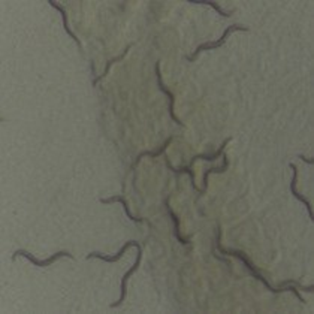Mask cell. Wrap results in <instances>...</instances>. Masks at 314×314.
<instances>
[{
  "label": "cell",
  "instance_id": "6da1fadb",
  "mask_svg": "<svg viewBox=\"0 0 314 314\" xmlns=\"http://www.w3.org/2000/svg\"><path fill=\"white\" fill-rule=\"evenodd\" d=\"M220 236H221V231H220V226H217V247H218V250H220V253L221 255H224V256H235V257H238V259H241V262L245 265V268L249 269L250 271V274L256 278V280H259L269 292H273V294H281V292H292V294H295V296L299 299V301H302V302H305L304 299H302V296H301V294L298 292V289L294 286V284H286V286H283V287H280V289H274L271 284L268 283V280L265 278V277H262V274L257 271V268L247 259V256L242 253V252H239V250H232V249H229V250H226V249H223L221 247V244H220Z\"/></svg>",
  "mask_w": 314,
  "mask_h": 314
},
{
  "label": "cell",
  "instance_id": "7a4b0ae2",
  "mask_svg": "<svg viewBox=\"0 0 314 314\" xmlns=\"http://www.w3.org/2000/svg\"><path fill=\"white\" fill-rule=\"evenodd\" d=\"M249 30V27H245V26H239V24H232L229 27H226V30L223 32L221 38L218 40H214V42H207V43H200L199 47L193 51L192 56H187V60L189 61H195L197 59V56L202 53V51H208V50H216V48H220L224 45V42H226V39L234 33V32H247Z\"/></svg>",
  "mask_w": 314,
  "mask_h": 314
},
{
  "label": "cell",
  "instance_id": "3957f363",
  "mask_svg": "<svg viewBox=\"0 0 314 314\" xmlns=\"http://www.w3.org/2000/svg\"><path fill=\"white\" fill-rule=\"evenodd\" d=\"M18 256H24L26 259H29L35 266H40V268H45V266H50V265H53L56 260H59L60 257H69V259H74V255L72 253H69V252H66V250H61V252H57V253H54L53 256H50L48 259H43V260H39V259H36L33 255H30L29 252H26V250H17L14 255H12V260H15Z\"/></svg>",
  "mask_w": 314,
  "mask_h": 314
},
{
  "label": "cell",
  "instance_id": "277c9868",
  "mask_svg": "<svg viewBox=\"0 0 314 314\" xmlns=\"http://www.w3.org/2000/svg\"><path fill=\"white\" fill-rule=\"evenodd\" d=\"M135 247H137V250H138V256H137V260H135V263H133V266L129 269V271L124 274V277L121 278V295H120V299L117 301V302H114V304H111V308H116V307H118V305H121L123 304V301H124V298H126V284H127V280H129V277L133 274V273H137L138 271V268H139V263H141V259H142V249H141V245H139V242H137L135 244Z\"/></svg>",
  "mask_w": 314,
  "mask_h": 314
},
{
  "label": "cell",
  "instance_id": "5b68a950",
  "mask_svg": "<svg viewBox=\"0 0 314 314\" xmlns=\"http://www.w3.org/2000/svg\"><path fill=\"white\" fill-rule=\"evenodd\" d=\"M156 77H157V84H159V88L162 90V92L168 96V99H169V116H171V118L177 123V124H179V126H183L184 127V123L179 120V118H177L175 117V114H174V103H175V98H174V93L171 92V90H168L166 87H165V84H163V81H162V74H160V61H157L156 63Z\"/></svg>",
  "mask_w": 314,
  "mask_h": 314
},
{
  "label": "cell",
  "instance_id": "8992f818",
  "mask_svg": "<svg viewBox=\"0 0 314 314\" xmlns=\"http://www.w3.org/2000/svg\"><path fill=\"white\" fill-rule=\"evenodd\" d=\"M290 168L294 169V177H292V181H290V192H292V195H294L298 200H301L302 204L305 205V208H307V211H308V214H310V218L314 221V214H313V208H311V205H310V200L305 197V196H302L298 190H296V181H298V169H296V166L294 165V163H290Z\"/></svg>",
  "mask_w": 314,
  "mask_h": 314
},
{
  "label": "cell",
  "instance_id": "52a82bcc",
  "mask_svg": "<svg viewBox=\"0 0 314 314\" xmlns=\"http://www.w3.org/2000/svg\"><path fill=\"white\" fill-rule=\"evenodd\" d=\"M135 244H137V241H127V242L121 247V249H120V252H118L117 255H114V256H105V255H102V253L93 252V253H88V255H87V259H93V257H96V259H100V260H103V262L114 263V262H118V260L123 257V255L130 249L132 245L135 247Z\"/></svg>",
  "mask_w": 314,
  "mask_h": 314
},
{
  "label": "cell",
  "instance_id": "ba28073f",
  "mask_svg": "<svg viewBox=\"0 0 314 314\" xmlns=\"http://www.w3.org/2000/svg\"><path fill=\"white\" fill-rule=\"evenodd\" d=\"M165 207H166V211H168L169 217H171L172 221H174V235H175V238H177L179 242H181L183 245L190 244L189 238H184V236H181V234H179V218H178V216L172 211V208H171V205H169V197L165 199Z\"/></svg>",
  "mask_w": 314,
  "mask_h": 314
},
{
  "label": "cell",
  "instance_id": "9c48e42d",
  "mask_svg": "<svg viewBox=\"0 0 314 314\" xmlns=\"http://www.w3.org/2000/svg\"><path fill=\"white\" fill-rule=\"evenodd\" d=\"M48 3H50V6L56 8V9H57V11L60 12V15H61V20H63V27H64L66 33H67V35H69V36H71V38H72V39H74V40H75L77 43H78V47H81V42H79V39H78V38L75 36V33H74V32H72V30L69 29V20H67V14H66V9H64V8H63L61 5H59L57 2H54V0H50V2H48Z\"/></svg>",
  "mask_w": 314,
  "mask_h": 314
},
{
  "label": "cell",
  "instance_id": "30bf717a",
  "mask_svg": "<svg viewBox=\"0 0 314 314\" xmlns=\"http://www.w3.org/2000/svg\"><path fill=\"white\" fill-rule=\"evenodd\" d=\"M221 157H223V165L221 166H218V168H210L208 171H205V174H204V179H202V183H204V193L207 192V189H208V177L211 175V174H223V172H226L228 169H229V159H228V154H221Z\"/></svg>",
  "mask_w": 314,
  "mask_h": 314
},
{
  "label": "cell",
  "instance_id": "8fae6325",
  "mask_svg": "<svg viewBox=\"0 0 314 314\" xmlns=\"http://www.w3.org/2000/svg\"><path fill=\"white\" fill-rule=\"evenodd\" d=\"M100 202H102V204H112V202H120V204L123 205V208H124V211H126V216H127L129 220H132V221H135V223H142V221H145V220L141 218V217H133V216H132V213H130V210H129V205H127V202H126V199H124L123 196H112V197H108V199H100Z\"/></svg>",
  "mask_w": 314,
  "mask_h": 314
},
{
  "label": "cell",
  "instance_id": "7c38bea8",
  "mask_svg": "<svg viewBox=\"0 0 314 314\" xmlns=\"http://www.w3.org/2000/svg\"><path fill=\"white\" fill-rule=\"evenodd\" d=\"M229 142H231V138H226V139H224V141H223V144L220 145V148H218V150H217V151H216L214 154H199V156H195V157H193V159L190 160V165H189V166L192 168V166H193V163H195V162H196L197 159L207 160V162H213V160L218 159V157H220V156L223 154V150H224V147H226V145H228Z\"/></svg>",
  "mask_w": 314,
  "mask_h": 314
},
{
  "label": "cell",
  "instance_id": "4fadbf2b",
  "mask_svg": "<svg viewBox=\"0 0 314 314\" xmlns=\"http://www.w3.org/2000/svg\"><path fill=\"white\" fill-rule=\"evenodd\" d=\"M171 142H172V138H168V139L165 141V144H163V145H162V147H160L159 150H154V151H144V153H139V154H138V157H137V162H135V165H133V168H135V166H137V165L139 163V160L142 159V157H145V156H147V157H159L160 154H163V153H165V150H166V148L169 147V144H171Z\"/></svg>",
  "mask_w": 314,
  "mask_h": 314
},
{
  "label": "cell",
  "instance_id": "5bb4252c",
  "mask_svg": "<svg viewBox=\"0 0 314 314\" xmlns=\"http://www.w3.org/2000/svg\"><path fill=\"white\" fill-rule=\"evenodd\" d=\"M130 48H132V45H129V47H127V48H126V50H124V51H123L121 54H120V56H117V57H114V59H111V60H108V63H106V66H105V71H103V74H102L100 77L95 78L93 84L96 85V84H98L99 81H102V79H103V78H105V77L108 75V72H109V67H111L112 64H114L116 61H120V60H123V59H124V56L127 54V51H129Z\"/></svg>",
  "mask_w": 314,
  "mask_h": 314
},
{
  "label": "cell",
  "instance_id": "9a60e30c",
  "mask_svg": "<svg viewBox=\"0 0 314 314\" xmlns=\"http://www.w3.org/2000/svg\"><path fill=\"white\" fill-rule=\"evenodd\" d=\"M166 165H168V168H169L172 172H175V174H183V172H184V174H189V175H190V178H192V186H193V189H195L197 193H200V195H202V190H200V189H197V186L195 184V174H193V171H192V168H190V166H181V168L175 169V168L169 163V160H168V159H166Z\"/></svg>",
  "mask_w": 314,
  "mask_h": 314
},
{
  "label": "cell",
  "instance_id": "2e32d148",
  "mask_svg": "<svg viewBox=\"0 0 314 314\" xmlns=\"http://www.w3.org/2000/svg\"><path fill=\"white\" fill-rule=\"evenodd\" d=\"M192 3H202V5H208V6H211L214 11H217V14H220L221 17H224V18H229V17H232V12H226V11H223L217 3H214V2H210V0H192Z\"/></svg>",
  "mask_w": 314,
  "mask_h": 314
},
{
  "label": "cell",
  "instance_id": "e0dca14e",
  "mask_svg": "<svg viewBox=\"0 0 314 314\" xmlns=\"http://www.w3.org/2000/svg\"><path fill=\"white\" fill-rule=\"evenodd\" d=\"M286 284H294L296 289H301V290H305V292H314V286H302L301 283H298V281H295V280H287V281H281L278 286L280 287H283V286H286Z\"/></svg>",
  "mask_w": 314,
  "mask_h": 314
},
{
  "label": "cell",
  "instance_id": "ac0fdd59",
  "mask_svg": "<svg viewBox=\"0 0 314 314\" xmlns=\"http://www.w3.org/2000/svg\"><path fill=\"white\" fill-rule=\"evenodd\" d=\"M298 157H299L301 160H304L305 163H308V165H314V160H313V159H307V157H305L304 154H299Z\"/></svg>",
  "mask_w": 314,
  "mask_h": 314
}]
</instances>
